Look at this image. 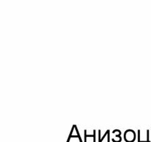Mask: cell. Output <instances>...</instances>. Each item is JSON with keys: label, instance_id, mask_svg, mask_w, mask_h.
Here are the masks:
<instances>
[{"label": "cell", "instance_id": "6da1fadb", "mask_svg": "<svg viewBox=\"0 0 151 142\" xmlns=\"http://www.w3.org/2000/svg\"><path fill=\"white\" fill-rule=\"evenodd\" d=\"M124 139L126 142H134L136 139V133L134 130H128L124 133Z\"/></svg>", "mask_w": 151, "mask_h": 142}, {"label": "cell", "instance_id": "7a4b0ae2", "mask_svg": "<svg viewBox=\"0 0 151 142\" xmlns=\"http://www.w3.org/2000/svg\"><path fill=\"white\" fill-rule=\"evenodd\" d=\"M84 134H85V140H84V141L86 142V138L88 137H88H91V136H92V137H94V142H95V135H96L95 130H94V134H93L92 135H87L86 130H85V131H84Z\"/></svg>", "mask_w": 151, "mask_h": 142}]
</instances>
